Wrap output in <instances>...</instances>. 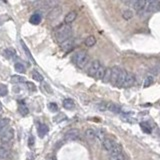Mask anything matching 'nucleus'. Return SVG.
I'll return each instance as SVG.
<instances>
[{
  "instance_id": "nucleus-31",
  "label": "nucleus",
  "mask_w": 160,
  "mask_h": 160,
  "mask_svg": "<svg viewBox=\"0 0 160 160\" xmlns=\"http://www.w3.org/2000/svg\"><path fill=\"white\" fill-rule=\"evenodd\" d=\"M122 16H123V18H124V19L128 20V19H131V18H132V16H133V13H132V12H131L130 10L126 9L125 11H123Z\"/></svg>"
},
{
  "instance_id": "nucleus-21",
  "label": "nucleus",
  "mask_w": 160,
  "mask_h": 160,
  "mask_svg": "<svg viewBox=\"0 0 160 160\" xmlns=\"http://www.w3.org/2000/svg\"><path fill=\"white\" fill-rule=\"evenodd\" d=\"M25 78L22 77V76H19V75H13L11 76V82L12 83H23L25 82Z\"/></svg>"
},
{
  "instance_id": "nucleus-14",
  "label": "nucleus",
  "mask_w": 160,
  "mask_h": 160,
  "mask_svg": "<svg viewBox=\"0 0 160 160\" xmlns=\"http://www.w3.org/2000/svg\"><path fill=\"white\" fill-rule=\"evenodd\" d=\"M62 104H63V107L65 108V109H68V110L73 109V108L75 107V102H74L72 99H70V98H66V99H64Z\"/></svg>"
},
{
  "instance_id": "nucleus-16",
  "label": "nucleus",
  "mask_w": 160,
  "mask_h": 160,
  "mask_svg": "<svg viewBox=\"0 0 160 160\" xmlns=\"http://www.w3.org/2000/svg\"><path fill=\"white\" fill-rule=\"evenodd\" d=\"M29 21L31 24H33V25H38V24L41 22V15L39 13H34L30 17Z\"/></svg>"
},
{
  "instance_id": "nucleus-4",
  "label": "nucleus",
  "mask_w": 160,
  "mask_h": 160,
  "mask_svg": "<svg viewBox=\"0 0 160 160\" xmlns=\"http://www.w3.org/2000/svg\"><path fill=\"white\" fill-rule=\"evenodd\" d=\"M74 63L80 69L86 67V65L89 63V55L85 51H78L77 53L74 55Z\"/></svg>"
},
{
  "instance_id": "nucleus-36",
  "label": "nucleus",
  "mask_w": 160,
  "mask_h": 160,
  "mask_svg": "<svg viewBox=\"0 0 160 160\" xmlns=\"http://www.w3.org/2000/svg\"><path fill=\"white\" fill-rule=\"evenodd\" d=\"M25 83H26V85L28 86V88H29V90L36 91V86L34 85L33 83H31V82H25Z\"/></svg>"
},
{
  "instance_id": "nucleus-37",
  "label": "nucleus",
  "mask_w": 160,
  "mask_h": 160,
  "mask_svg": "<svg viewBox=\"0 0 160 160\" xmlns=\"http://www.w3.org/2000/svg\"><path fill=\"white\" fill-rule=\"evenodd\" d=\"M28 144H29V147H32L34 144V138L32 137V136H30L29 137V140H28Z\"/></svg>"
},
{
  "instance_id": "nucleus-28",
  "label": "nucleus",
  "mask_w": 160,
  "mask_h": 160,
  "mask_svg": "<svg viewBox=\"0 0 160 160\" xmlns=\"http://www.w3.org/2000/svg\"><path fill=\"white\" fill-rule=\"evenodd\" d=\"M10 122V119L9 118H2V119H0V131H2L4 128H5L8 124H9Z\"/></svg>"
},
{
  "instance_id": "nucleus-30",
  "label": "nucleus",
  "mask_w": 160,
  "mask_h": 160,
  "mask_svg": "<svg viewBox=\"0 0 160 160\" xmlns=\"http://www.w3.org/2000/svg\"><path fill=\"white\" fill-rule=\"evenodd\" d=\"M140 126H141L142 130H143L144 132H146V133H150V132H151L150 126H149V124H148V123L142 122V123H140Z\"/></svg>"
},
{
  "instance_id": "nucleus-32",
  "label": "nucleus",
  "mask_w": 160,
  "mask_h": 160,
  "mask_svg": "<svg viewBox=\"0 0 160 160\" xmlns=\"http://www.w3.org/2000/svg\"><path fill=\"white\" fill-rule=\"evenodd\" d=\"M152 83H153V77H152V76H147L145 80H144V87L150 86Z\"/></svg>"
},
{
  "instance_id": "nucleus-23",
  "label": "nucleus",
  "mask_w": 160,
  "mask_h": 160,
  "mask_svg": "<svg viewBox=\"0 0 160 160\" xmlns=\"http://www.w3.org/2000/svg\"><path fill=\"white\" fill-rule=\"evenodd\" d=\"M110 79H111V68H106V71H105V74H104V77H103V82L108 83L110 82Z\"/></svg>"
},
{
  "instance_id": "nucleus-11",
  "label": "nucleus",
  "mask_w": 160,
  "mask_h": 160,
  "mask_svg": "<svg viewBox=\"0 0 160 160\" xmlns=\"http://www.w3.org/2000/svg\"><path fill=\"white\" fill-rule=\"evenodd\" d=\"M78 137H79V132L76 129H71L68 132H66V134H65V138L67 140H75Z\"/></svg>"
},
{
  "instance_id": "nucleus-35",
  "label": "nucleus",
  "mask_w": 160,
  "mask_h": 160,
  "mask_svg": "<svg viewBox=\"0 0 160 160\" xmlns=\"http://www.w3.org/2000/svg\"><path fill=\"white\" fill-rule=\"evenodd\" d=\"M48 108L52 111V112H57L58 111V106L56 105L55 103H49V105H48Z\"/></svg>"
},
{
  "instance_id": "nucleus-40",
  "label": "nucleus",
  "mask_w": 160,
  "mask_h": 160,
  "mask_svg": "<svg viewBox=\"0 0 160 160\" xmlns=\"http://www.w3.org/2000/svg\"><path fill=\"white\" fill-rule=\"evenodd\" d=\"M125 160H127V159H125Z\"/></svg>"
},
{
  "instance_id": "nucleus-12",
  "label": "nucleus",
  "mask_w": 160,
  "mask_h": 160,
  "mask_svg": "<svg viewBox=\"0 0 160 160\" xmlns=\"http://www.w3.org/2000/svg\"><path fill=\"white\" fill-rule=\"evenodd\" d=\"M76 16H77V13H76L75 11H70L69 13H67L65 18H64V22H65V24H68V25H69L70 23H72L75 20Z\"/></svg>"
},
{
  "instance_id": "nucleus-22",
  "label": "nucleus",
  "mask_w": 160,
  "mask_h": 160,
  "mask_svg": "<svg viewBox=\"0 0 160 160\" xmlns=\"http://www.w3.org/2000/svg\"><path fill=\"white\" fill-rule=\"evenodd\" d=\"M96 43V38L94 36H88L85 39V45L87 47H92Z\"/></svg>"
},
{
  "instance_id": "nucleus-3",
  "label": "nucleus",
  "mask_w": 160,
  "mask_h": 160,
  "mask_svg": "<svg viewBox=\"0 0 160 160\" xmlns=\"http://www.w3.org/2000/svg\"><path fill=\"white\" fill-rule=\"evenodd\" d=\"M102 146L107 152H109L110 155L113 154H119L122 153V147L120 144H118L113 139L110 138H105L102 141Z\"/></svg>"
},
{
  "instance_id": "nucleus-25",
  "label": "nucleus",
  "mask_w": 160,
  "mask_h": 160,
  "mask_svg": "<svg viewBox=\"0 0 160 160\" xmlns=\"http://www.w3.org/2000/svg\"><path fill=\"white\" fill-rule=\"evenodd\" d=\"M32 78H33L34 80H36V81H39V82H41V81H43V80H44L43 76L40 74L38 71H36V70H34L33 72H32Z\"/></svg>"
},
{
  "instance_id": "nucleus-27",
  "label": "nucleus",
  "mask_w": 160,
  "mask_h": 160,
  "mask_svg": "<svg viewBox=\"0 0 160 160\" xmlns=\"http://www.w3.org/2000/svg\"><path fill=\"white\" fill-rule=\"evenodd\" d=\"M126 157L123 153H119V154H113L109 156V160H125Z\"/></svg>"
},
{
  "instance_id": "nucleus-1",
  "label": "nucleus",
  "mask_w": 160,
  "mask_h": 160,
  "mask_svg": "<svg viewBox=\"0 0 160 160\" xmlns=\"http://www.w3.org/2000/svg\"><path fill=\"white\" fill-rule=\"evenodd\" d=\"M126 72L127 71L123 70L119 67H116V66L112 67L111 68V79H110V82L112 83V85L122 88L124 79H125V76H126Z\"/></svg>"
},
{
  "instance_id": "nucleus-29",
  "label": "nucleus",
  "mask_w": 160,
  "mask_h": 160,
  "mask_svg": "<svg viewBox=\"0 0 160 160\" xmlns=\"http://www.w3.org/2000/svg\"><path fill=\"white\" fill-rule=\"evenodd\" d=\"M21 45H22V47H23V50H24V52H25V53L27 54V57L29 58V59L31 60V61H34L33 58H32V56H31V53H30L29 49H28V47L25 45V44H24V42H23V41H21Z\"/></svg>"
},
{
  "instance_id": "nucleus-33",
  "label": "nucleus",
  "mask_w": 160,
  "mask_h": 160,
  "mask_svg": "<svg viewBox=\"0 0 160 160\" xmlns=\"http://www.w3.org/2000/svg\"><path fill=\"white\" fill-rule=\"evenodd\" d=\"M8 93L6 85H0V96H5Z\"/></svg>"
},
{
  "instance_id": "nucleus-19",
  "label": "nucleus",
  "mask_w": 160,
  "mask_h": 160,
  "mask_svg": "<svg viewBox=\"0 0 160 160\" xmlns=\"http://www.w3.org/2000/svg\"><path fill=\"white\" fill-rule=\"evenodd\" d=\"M105 71H106V68L104 67L103 65H101V66H100L99 69H98L97 73H96V75H95L94 78L98 79V80H102L103 77H104V74H105Z\"/></svg>"
},
{
  "instance_id": "nucleus-26",
  "label": "nucleus",
  "mask_w": 160,
  "mask_h": 160,
  "mask_svg": "<svg viewBox=\"0 0 160 160\" xmlns=\"http://www.w3.org/2000/svg\"><path fill=\"white\" fill-rule=\"evenodd\" d=\"M85 135H86V137H87L88 139L92 140V139L96 138V131L93 130V129H87V130L85 131Z\"/></svg>"
},
{
  "instance_id": "nucleus-7",
  "label": "nucleus",
  "mask_w": 160,
  "mask_h": 160,
  "mask_svg": "<svg viewBox=\"0 0 160 160\" xmlns=\"http://www.w3.org/2000/svg\"><path fill=\"white\" fill-rule=\"evenodd\" d=\"M10 155V145L7 144H0V160H5Z\"/></svg>"
},
{
  "instance_id": "nucleus-6",
  "label": "nucleus",
  "mask_w": 160,
  "mask_h": 160,
  "mask_svg": "<svg viewBox=\"0 0 160 160\" xmlns=\"http://www.w3.org/2000/svg\"><path fill=\"white\" fill-rule=\"evenodd\" d=\"M101 65H102V64L100 63L98 60H93L92 62H90L89 66H88V68H87L88 75L92 76V77H95L96 73H97V71H98V69H99Z\"/></svg>"
},
{
  "instance_id": "nucleus-13",
  "label": "nucleus",
  "mask_w": 160,
  "mask_h": 160,
  "mask_svg": "<svg viewBox=\"0 0 160 160\" xmlns=\"http://www.w3.org/2000/svg\"><path fill=\"white\" fill-rule=\"evenodd\" d=\"M61 12H62V9L59 6L53 7V8H52V10L50 11V13H49V19H55V18H57L58 16L61 14Z\"/></svg>"
},
{
  "instance_id": "nucleus-20",
  "label": "nucleus",
  "mask_w": 160,
  "mask_h": 160,
  "mask_svg": "<svg viewBox=\"0 0 160 160\" xmlns=\"http://www.w3.org/2000/svg\"><path fill=\"white\" fill-rule=\"evenodd\" d=\"M18 111H19V113L21 114L22 116H26L28 113H29V109L26 107V105H24L23 103L21 104H19V106H18Z\"/></svg>"
},
{
  "instance_id": "nucleus-34",
  "label": "nucleus",
  "mask_w": 160,
  "mask_h": 160,
  "mask_svg": "<svg viewBox=\"0 0 160 160\" xmlns=\"http://www.w3.org/2000/svg\"><path fill=\"white\" fill-rule=\"evenodd\" d=\"M96 137H98L99 139H101L102 141L105 139V133H104L103 130H98L96 131Z\"/></svg>"
},
{
  "instance_id": "nucleus-9",
  "label": "nucleus",
  "mask_w": 160,
  "mask_h": 160,
  "mask_svg": "<svg viewBox=\"0 0 160 160\" xmlns=\"http://www.w3.org/2000/svg\"><path fill=\"white\" fill-rule=\"evenodd\" d=\"M61 45V48H62V50L64 51H70L72 48L74 47V40L72 39V38H69L68 40H66V41H64L63 43L60 44Z\"/></svg>"
},
{
  "instance_id": "nucleus-2",
  "label": "nucleus",
  "mask_w": 160,
  "mask_h": 160,
  "mask_svg": "<svg viewBox=\"0 0 160 160\" xmlns=\"http://www.w3.org/2000/svg\"><path fill=\"white\" fill-rule=\"evenodd\" d=\"M71 34H72V28L68 24H62V25H60L55 30V38L57 40V42H59L60 44L71 38Z\"/></svg>"
},
{
  "instance_id": "nucleus-15",
  "label": "nucleus",
  "mask_w": 160,
  "mask_h": 160,
  "mask_svg": "<svg viewBox=\"0 0 160 160\" xmlns=\"http://www.w3.org/2000/svg\"><path fill=\"white\" fill-rule=\"evenodd\" d=\"M4 55L6 56V58L8 59H14L16 57V51L14 48H7V49L4 50Z\"/></svg>"
},
{
  "instance_id": "nucleus-10",
  "label": "nucleus",
  "mask_w": 160,
  "mask_h": 160,
  "mask_svg": "<svg viewBox=\"0 0 160 160\" xmlns=\"http://www.w3.org/2000/svg\"><path fill=\"white\" fill-rule=\"evenodd\" d=\"M146 3H147V1H144V0H137V1L131 2L132 7H133L137 12L143 10L144 7H145V5H146Z\"/></svg>"
},
{
  "instance_id": "nucleus-17",
  "label": "nucleus",
  "mask_w": 160,
  "mask_h": 160,
  "mask_svg": "<svg viewBox=\"0 0 160 160\" xmlns=\"http://www.w3.org/2000/svg\"><path fill=\"white\" fill-rule=\"evenodd\" d=\"M37 131H38V134H39L40 137H44V135H45L47 132H48V127L45 125V124H41V123H40L39 126H38Z\"/></svg>"
},
{
  "instance_id": "nucleus-18",
  "label": "nucleus",
  "mask_w": 160,
  "mask_h": 160,
  "mask_svg": "<svg viewBox=\"0 0 160 160\" xmlns=\"http://www.w3.org/2000/svg\"><path fill=\"white\" fill-rule=\"evenodd\" d=\"M106 110H109V111L117 113V112H120L121 109H120L119 106H117L114 103H106Z\"/></svg>"
},
{
  "instance_id": "nucleus-8",
  "label": "nucleus",
  "mask_w": 160,
  "mask_h": 160,
  "mask_svg": "<svg viewBox=\"0 0 160 160\" xmlns=\"http://www.w3.org/2000/svg\"><path fill=\"white\" fill-rule=\"evenodd\" d=\"M134 82H135V77H134V75L132 74V73H130V72H126V76H125V79H124L122 88L131 87V86L134 84Z\"/></svg>"
},
{
  "instance_id": "nucleus-39",
  "label": "nucleus",
  "mask_w": 160,
  "mask_h": 160,
  "mask_svg": "<svg viewBox=\"0 0 160 160\" xmlns=\"http://www.w3.org/2000/svg\"><path fill=\"white\" fill-rule=\"evenodd\" d=\"M47 160H55L54 158H49V159H47Z\"/></svg>"
},
{
  "instance_id": "nucleus-38",
  "label": "nucleus",
  "mask_w": 160,
  "mask_h": 160,
  "mask_svg": "<svg viewBox=\"0 0 160 160\" xmlns=\"http://www.w3.org/2000/svg\"><path fill=\"white\" fill-rule=\"evenodd\" d=\"M2 110V106H1V104H0V111Z\"/></svg>"
},
{
  "instance_id": "nucleus-24",
  "label": "nucleus",
  "mask_w": 160,
  "mask_h": 160,
  "mask_svg": "<svg viewBox=\"0 0 160 160\" xmlns=\"http://www.w3.org/2000/svg\"><path fill=\"white\" fill-rule=\"evenodd\" d=\"M14 68H15V70L18 72V73H25V67H24V65L22 63H20V62L15 63Z\"/></svg>"
},
{
  "instance_id": "nucleus-5",
  "label": "nucleus",
  "mask_w": 160,
  "mask_h": 160,
  "mask_svg": "<svg viewBox=\"0 0 160 160\" xmlns=\"http://www.w3.org/2000/svg\"><path fill=\"white\" fill-rule=\"evenodd\" d=\"M14 137V130L13 128H8L7 130H5L1 134V137H0V140H1V143L3 144H7L10 143V141Z\"/></svg>"
}]
</instances>
